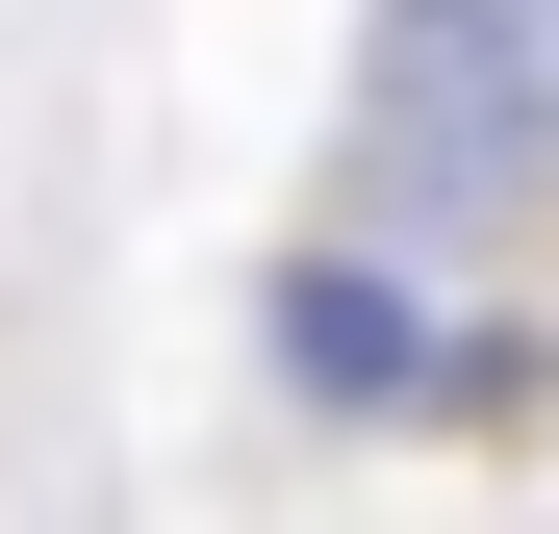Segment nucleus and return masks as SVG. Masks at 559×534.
<instances>
[{
    "instance_id": "f257e3e1",
    "label": "nucleus",
    "mask_w": 559,
    "mask_h": 534,
    "mask_svg": "<svg viewBox=\"0 0 559 534\" xmlns=\"http://www.w3.org/2000/svg\"><path fill=\"white\" fill-rule=\"evenodd\" d=\"M559 178V0H382L356 26V229H509Z\"/></svg>"
},
{
    "instance_id": "f03ea898",
    "label": "nucleus",
    "mask_w": 559,
    "mask_h": 534,
    "mask_svg": "<svg viewBox=\"0 0 559 534\" xmlns=\"http://www.w3.org/2000/svg\"><path fill=\"white\" fill-rule=\"evenodd\" d=\"M254 356H280V407H356V432H407V407H432V306L382 281V254H280Z\"/></svg>"
}]
</instances>
